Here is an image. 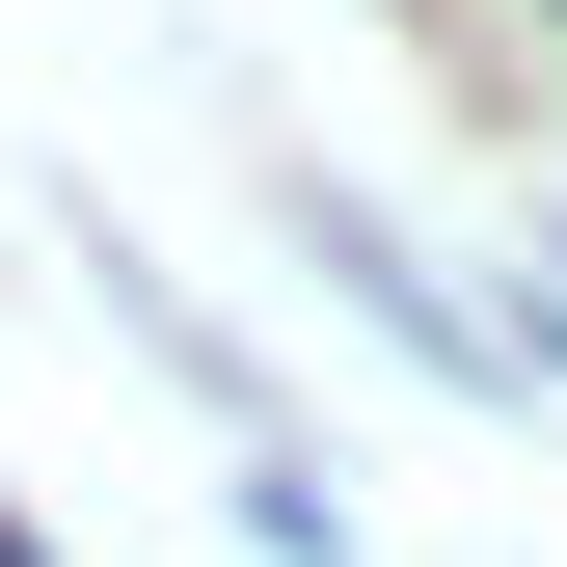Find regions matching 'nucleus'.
<instances>
[{"label":"nucleus","instance_id":"f257e3e1","mask_svg":"<svg viewBox=\"0 0 567 567\" xmlns=\"http://www.w3.org/2000/svg\"><path fill=\"white\" fill-rule=\"evenodd\" d=\"M0 567H28V514H0Z\"/></svg>","mask_w":567,"mask_h":567}]
</instances>
